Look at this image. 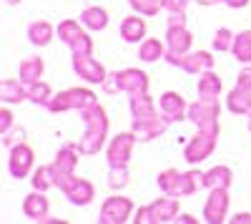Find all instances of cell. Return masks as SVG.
Here are the masks:
<instances>
[{"instance_id": "8", "label": "cell", "mask_w": 251, "mask_h": 224, "mask_svg": "<svg viewBox=\"0 0 251 224\" xmlns=\"http://www.w3.org/2000/svg\"><path fill=\"white\" fill-rule=\"evenodd\" d=\"M131 212H133V201L123 194H113L103 201L98 222L100 224H123L131 219Z\"/></svg>"}, {"instance_id": "10", "label": "cell", "mask_w": 251, "mask_h": 224, "mask_svg": "<svg viewBox=\"0 0 251 224\" xmlns=\"http://www.w3.org/2000/svg\"><path fill=\"white\" fill-rule=\"evenodd\" d=\"M60 192L66 194V199L71 201V204H75V207L91 204L93 196H96V187L91 184L88 179H80V176H75V174L60 187Z\"/></svg>"}, {"instance_id": "13", "label": "cell", "mask_w": 251, "mask_h": 224, "mask_svg": "<svg viewBox=\"0 0 251 224\" xmlns=\"http://www.w3.org/2000/svg\"><path fill=\"white\" fill-rule=\"evenodd\" d=\"M73 71L86 81V84H106V78H108V73H106V68H103L96 58H91V56H73Z\"/></svg>"}, {"instance_id": "25", "label": "cell", "mask_w": 251, "mask_h": 224, "mask_svg": "<svg viewBox=\"0 0 251 224\" xmlns=\"http://www.w3.org/2000/svg\"><path fill=\"white\" fill-rule=\"evenodd\" d=\"M166 51H169V46L161 43L158 38H143L138 48V58L146 60V63H153L158 58H166Z\"/></svg>"}, {"instance_id": "29", "label": "cell", "mask_w": 251, "mask_h": 224, "mask_svg": "<svg viewBox=\"0 0 251 224\" xmlns=\"http://www.w3.org/2000/svg\"><path fill=\"white\" fill-rule=\"evenodd\" d=\"M231 53L236 56L239 63H251V30H241V33H236Z\"/></svg>"}, {"instance_id": "20", "label": "cell", "mask_w": 251, "mask_h": 224, "mask_svg": "<svg viewBox=\"0 0 251 224\" xmlns=\"http://www.w3.org/2000/svg\"><path fill=\"white\" fill-rule=\"evenodd\" d=\"M234 181V171L228 167H211L208 171H203V189H228Z\"/></svg>"}, {"instance_id": "28", "label": "cell", "mask_w": 251, "mask_h": 224, "mask_svg": "<svg viewBox=\"0 0 251 224\" xmlns=\"http://www.w3.org/2000/svg\"><path fill=\"white\" fill-rule=\"evenodd\" d=\"M203 187V174L201 171H183L181 174V187H178V199L194 196Z\"/></svg>"}, {"instance_id": "47", "label": "cell", "mask_w": 251, "mask_h": 224, "mask_svg": "<svg viewBox=\"0 0 251 224\" xmlns=\"http://www.w3.org/2000/svg\"><path fill=\"white\" fill-rule=\"evenodd\" d=\"M176 222H178V224H196L199 219H196L194 214H181V217H176Z\"/></svg>"}, {"instance_id": "4", "label": "cell", "mask_w": 251, "mask_h": 224, "mask_svg": "<svg viewBox=\"0 0 251 224\" xmlns=\"http://www.w3.org/2000/svg\"><path fill=\"white\" fill-rule=\"evenodd\" d=\"M96 93L88 91V88H66V91H60L55 93L50 101H48V111L53 113H66V111H83V109H88L91 104H96Z\"/></svg>"}, {"instance_id": "37", "label": "cell", "mask_w": 251, "mask_h": 224, "mask_svg": "<svg viewBox=\"0 0 251 224\" xmlns=\"http://www.w3.org/2000/svg\"><path fill=\"white\" fill-rule=\"evenodd\" d=\"M234 38H236V35L228 30V28H219L216 35H214V51H221V53L231 51V48H234Z\"/></svg>"}, {"instance_id": "5", "label": "cell", "mask_w": 251, "mask_h": 224, "mask_svg": "<svg viewBox=\"0 0 251 224\" xmlns=\"http://www.w3.org/2000/svg\"><path fill=\"white\" fill-rule=\"evenodd\" d=\"M166 60L171 66L181 68L183 73H191V76H201L206 71H214V58L208 51H188V53H171L166 51Z\"/></svg>"}, {"instance_id": "49", "label": "cell", "mask_w": 251, "mask_h": 224, "mask_svg": "<svg viewBox=\"0 0 251 224\" xmlns=\"http://www.w3.org/2000/svg\"><path fill=\"white\" fill-rule=\"evenodd\" d=\"M5 3H8V5H18V3H20V0H5Z\"/></svg>"}, {"instance_id": "12", "label": "cell", "mask_w": 251, "mask_h": 224, "mask_svg": "<svg viewBox=\"0 0 251 224\" xmlns=\"http://www.w3.org/2000/svg\"><path fill=\"white\" fill-rule=\"evenodd\" d=\"M228 189H211L208 194L206 204H203V222L208 224H221L226 222V214H228Z\"/></svg>"}, {"instance_id": "26", "label": "cell", "mask_w": 251, "mask_h": 224, "mask_svg": "<svg viewBox=\"0 0 251 224\" xmlns=\"http://www.w3.org/2000/svg\"><path fill=\"white\" fill-rule=\"evenodd\" d=\"M196 91H199V98H219L221 96V78L214 71L201 73L199 84H196Z\"/></svg>"}, {"instance_id": "44", "label": "cell", "mask_w": 251, "mask_h": 224, "mask_svg": "<svg viewBox=\"0 0 251 224\" xmlns=\"http://www.w3.org/2000/svg\"><path fill=\"white\" fill-rule=\"evenodd\" d=\"M136 224H151V214H149V207H141L138 212H136V219H133Z\"/></svg>"}, {"instance_id": "41", "label": "cell", "mask_w": 251, "mask_h": 224, "mask_svg": "<svg viewBox=\"0 0 251 224\" xmlns=\"http://www.w3.org/2000/svg\"><path fill=\"white\" fill-rule=\"evenodd\" d=\"M15 116H13V111L10 109H3L0 111V136H5L10 129H15V121H13Z\"/></svg>"}, {"instance_id": "35", "label": "cell", "mask_w": 251, "mask_h": 224, "mask_svg": "<svg viewBox=\"0 0 251 224\" xmlns=\"http://www.w3.org/2000/svg\"><path fill=\"white\" fill-rule=\"evenodd\" d=\"M128 179H131L128 167H111V171H108V187L111 189H123L126 184H128Z\"/></svg>"}, {"instance_id": "42", "label": "cell", "mask_w": 251, "mask_h": 224, "mask_svg": "<svg viewBox=\"0 0 251 224\" xmlns=\"http://www.w3.org/2000/svg\"><path fill=\"white\" fill-rule=\"evenodd\" d=\"M161 8L166 13H186L188 0H161Z\"/></svg>"}, {"instance_id": "38", "label": "cell", "mask_w": 251, "mask_h": 224, "mask_svg": "<svg viewBox=\"0 0 251 224\" xmlns=\"http://www.w3.org/2000/svg\"><path fill=\"white\" fill-rule=\"evenodd\" d=\"M131 3V8L136 10V13H141V15H156L158 10H163L161 8V0H128Z\"/></svg>"}, {"instance_id": "36", "label": "cell", "mask_w": 251, "mask_h": 224, "mask_svg": "<svg viewBox=\"0 0 251 224\" xmlns=\"http://www.w3.org/2000/svg\"><path fill=\"white\" fill-rule=\"evenodd\" d=\"M68 48H71L73 56H91V53H93V38H91L86 30H83Z\"/></svg>"}, {"instance_id": "21", "label": "cell", "mask_w": 251, "mask_h": 224, "mask_svg": "<svg viewBox=\"0 0 251 224\" xmlns=\"http://www.w3.org/2000/svg\"><path fill=\"white\" fill-rule=\"evenodd\" d=\"M131 113H133L136 121L161 116L158 104H153V98H151L149 93H136V96H131Z\"/></svg>"}, {"instance_id": "14", "label": "cell", "mask_w": 251, "mask_h": 224, "mask_svg": "<svg viewBox=\"0 0 251 224\" xmlns=\"http://www.w3.org/2000/svg\"><path fill=\"white\" fill-rule=\"evenodd\" d=\"M158 111L163 118L169 121H183L188 118V106H186V98L176 91H166L161 98H158Z\"/></svg>"}, {"instance_id": "32", "label": "cell", "mask_w": 251, "mask_h": 224, "mask_svg": "<svg viewBox=\"0 0 251 224\" xmlns=\"http://www.w3.org/2000/svg\"><path fill=\"white\" fill-rule=\"evenodd\" d=\"M30 184H33V189H38V192H48V189H53V187H55V181H53V174H50V164H48V167H38V169H33Z\"/></svg>"}, {"instance_id": "11", "label": "cell", "mask_w": 251, "mask_h": 224, "mask_svg": "<svg viewBox=\"0 0 251 224\" xmlns=\"http://www.w3.org/2000/svg\"><path fill=\"white\" fill-rule=\"evenodd\" d=\"M216 139H219V136H211V134L199 131V134L183 146V159L188 161V164H199V161L208 159V156L214 154V149H216Z\"/></svg>"}, {"instance_id": "40", "label": "cell", "mask_w": 251, "mask_h": 224, "mask_svg": "<svg viewBox=\"0 0 251 224\" xmlns=\"http://www.w3.org/2000/svg\"><path fill=\"white\" fill-rule=\"evenodd\" d=\"M23 139H25V131L20 129V126H15V129H10V131L3 136V144H5L8 149H13V146H15V144H20Z\"/></svg>"}, {"instance_id": "6", "label": "cell", "mask_w": 251, "mask_h": 224, "mask_svg": "<svg viewBox=\"0 0 251 224\" xmlns=\"http://www.w3.org/2000/svg\"><path fill=\"white\" fill-rule=\"evenodd\" d=\"M78 156H80V146L78 144H66L55 154V161L50 164V174H53V181H55V189H60L75 174Z\"/></svg>"}, {"instance_id": "18", "label": "cell", "mask_w": 251, "mask_h": 224, "mask_svg": "<svg viewBox=\"0 0 251 224\" xmlns=\"http://www.w3.org/2000/svg\"><path fill=\"white\" fill-rule=\"evenodd\" d=\"M166 46L171 53H188L194 46V35L186 26H176V28H166Z\"/></svg>"}, {"instance_id": "2", "label": "cell", "mask_w": 251, "mask_h": 224, "mask_svg": "<svg viewBox=\"0 0 251 224\" xmlns=\"http://www.w3.org/2000/svg\"><path fill=\"white\" fill-rule=\"evenodd\" d=\"M149 86L151 81L143 71L138 68H123L113 76L106 78L103 84V91L106 93H128V96H136V93H149Z\"/></svg>"}, {"instance_id": "43", "label": "cell", "mask_w": 251, "mask_h": 224, "mask_svg": "<svg viewBox=\"0 0 251 224\" xmlns=\"http://www.w3.org/2000/svg\"><path fill=\"white\" fill-rule=\"evenodd\" d=\"M176 26H186V13H169L166 28H176Z\"/></svg>"}, {"instance_id": "1", "label": "cell", "mask_w": 251, "mask_h": 224, "mask_svg": "<svg viewBox=\"0 0 251 224\" xmlns=\"http://www.w3.org/2000/svg\"><path fill=\"white\" fill-rule=\"evenodd\" d=\"M80 118H83V124H86V134H83L80 144H78L80 154H86V156L98 154L103 149V144H106V139H108V113L96 101V104H91L88 109L80 111Z\"/></svg>"}, {"instance_id": "22", "label": "cell", "mask_w": 251, "mask_h": 224, "mask_svg": "<svg viewBox=\"0 0 251 224\" xmlns=\"http://www.w3.org/2000/svg\"><path fill=\"white\" fill-rule=\"evenodd\" d=\"M80 23H83V28H88V30H106L108 28V13H106V8H100V5H88L86 10L80 13Z\"/></svg>"}, {"instance_id": "48", "label": "cell", "mask_w": 251, "mask_h": 224, "mask_svg": "<svg viewBox=\"0 0 251 224\" xmlns=\"http://www.w3.org/2000/svg\"><path fill=\"white\" fill-rule=\"evenodd\" d=\"M199 5H216V3H221V0H196Z\"/></svg>"}, {"instance_id": "15", "label": "cell", "mask_w": 251, "mask_h": 224, "mask_svg": "<svg viewBox=\"0 0 251 224\" xmlns=\"http://www.w3.org/2000/svg\"><path fill=\"white\" fill-rule=\"evenodd\" d=\"M149 214H151V224H166L178 217V196L166 194L161 199H156L153 204H149Z\"/></svg>"}, {"instance_id": "46", "label": "cell", "mask_w": 251, "mask_h": 224, "mask_svg": "<svg viewBox=\"0 0 251 224\" xmlns=\"http://www.w3.org/2000/svg\"><path fill=\"white\" fill-rule=\"evenodd\" d=\"M231 222H234V224H251V212H239Z\"/></svg>"}, {"instance_id": "33", "label": "cell", "mask_w": 251, "mask_h": 224, "mask_svg": "<svg viewBox=\"0 0 251 224\" xmlns=\"http://www.w3.org/2000/svg\"><path fill=\"white\" fill-rule=\"evenodd\" d=\"M226 109L231 111V113H239V116H249V113H251L249 101L244 98V93H241L239 88H234L231 93L226 96Z\"/></svg>"}, {"instance_id": "27", "label": "cell", "mask_w": 251, "mask_h": 224, "mask_svg": "<svg viewBox=\"0 0 251 224\" xmlns=\"http://www.w3.org/2000/svg\"><path fill=\"white\" fill-rule=\"evenodd\" d=\"M43 71H46L43 58L30 56V58H25L23 63H20V71H18V76H20V81H23V84H33V81L43 78Z\"/></svg>"}, {"instance_id": "34", "label": "cell", "mask_w": 251, "mask_h": 224, "mask_svg": "<svg viewBox=\"0 0 251 224\" xmlns=\"http://www.w3.org/2000/svg\"><path fill=\"white\" fill-rule=\"evenodd\" d=\"M83 23H78V20H73V18H68V20H63V23L58 26V38L63 40L66 46H71L73 40L83 33V28H80Z\"/></svg>"}, {"instance_id": "3", "label": "cell", "mask_w": 251, "mask_h": 224, "mask_svg": "<svg viewBox=\"0 0 251 224\" xmlns=\"http://www.w3.org/2000/svg\"><path fill=\"white\" fill-rule=\"evenodd\" d=\"M219 98H199L188 106V121L203 134L219 136Z\"/></svg>"}, {"instance_id": "23", "label": "cell", "mask_w": 251, "mask_h": 224, "mask_svg": "<svg viewBox=\"0 0 251 224\" xmlns=\"http://www.w3.org/2000/svg\"><path fill=\"white\" fill-rule=\"evenodd\" d=\"M0 98L5 104H20V101H28V88L23 81H15V78H5L0 84Z\"/></svg>"}, {"instance_id": "24", "label": "cell", "mask_w": 251, "mask_h": 224, "mask_svg": "<svg viewBox=\"0 0 251 224\" xmlns=\"http://www.w3.org/2000/svg\"><path fill=\"white\" fill-rule=\"evenodd\" d=\"M53 26L48 23V20H35V23H30L28 26V40L33 46H38V48H43V46H48L50 40H53Z\"/></svg>"}, {"instance_id": "39", "label": "cell", "mask_w": 251, "mask_h": 224, "mask_svg": "<svg viewBox=\"0 0 251 224\" xmlns=\"http://www.w3.org/2000/svg\"><path fill=\"white\" fill-rule=\"evenodd\" d=\"M236 88L244 93V98L249 101V106H251V68H244V71L239 73V84H236Z\"/></svg>"}, {"instance_id": "30", "label": "cell", "mask_w": 251, "mask_h": 224, "mask_svg": "<svg viewBox=\"0 0 251 224\" xmlns=\"http://www.w3.org/2000/svg\"><path fill=\"white\" fill-rule=\"evenodd\" d=\"M181 174L178 169H166L158 174V187L163 194H171V196H178V187H181Z\"/></svg>"}, {"instance_id": "50", "label": "cell", "mask_w": 251, "mask_h": 224, "mask_svg": "<svg viewBox=\"0 0 251 224\" xmlns=\"http://www.w3.org/2000/svg\"><path fill=\"white\" fill-rule=\"evenodd\" d=\"M249 131H251V113H249Z\"/></svg>"}, {"instance_id": "19", "label": "cell", "mask_w": 251, "mask_h": 224, "mask_svg": "<svg viewBox=\"0 0 251 224\" xmlns=\"http://www.w3.org/2000/svg\"><path fill=\"white\" fill-rule=\"evenodd\" d=\"M146 20L141 13L136 15H128L121 20V38L126 40V43H141V38H146Z\"/></svg>"}, {"instance_id": "16", "label": "cell", "mask_w": 251, "mask_h": 224, "mask_svg": "<svg viewBox=\"0 0 251 224\" xmlns=\"http://www.w3.org/2000/svg\"><path fill=\"white\" fill-rule=\"evenodd\" d=\"M48 212H50V201H48L46 192L33 189V192L23 199V214H25L28 219H33V222H43V219L48 217Z\"/></svg>"}, {"instance_id": "17", "label": "cell", "mask_w": 251, "mask_h": 224, "mask_svg": "<svg viewBox=\"0 0 251 224\" xmlns=\"http://www.w3.org/2000/svg\"><path fill=\"white\" fill-rule=\"evenodd\" d=\"M171 121L163 118V116H153V118H143V121H136L133 118V131L138 136V141H153L156 136H161L166 129H169Z\"/></svg>"}, {"instance_id": "45", "label": "cell", "mask_w": 251, "mask_h": 224, "mask_svg": "<svg viewBox=\"0 0 251 224\" xmlns=\"http://www.w3.org/2000/svg\"><path fill=\"white\" fill-rule=\"evenodd\" d=\"M221 3L226 5V8H234V10H239V8H246L251 0H221Z\"/></svg>"}, {"instance_id": "31", "label": "cell", "mask_w": 251, "mask_h": 224, "mask_svg": "<svg viewBox=\"0 0 251 224\" xmlns=\"http://www.w3.org/2000/svg\"><path fill=\"white\" fill-rule=\"evenodd\" d=\"M28 88V101H33V104H40V106H48V101L53 98L50 96V86L46 84V81H33V84H25Z\"/></svg>"}, {"instance_id": "9", "label": "cell", "mask_w": 251, "mask_h": 224, "mask_svg": "<svg viewBox=\"0 0 251 224\" xmlns=\"http://www.w3.org/2000/svg\"><path fill=\"white\" fill-rule=\"evenodd\" d=\"M33 164H35V154L33 149L25 144V141H20L10 149V159H8V171L10 176L15 179H25L30 171H33Z\"/></svg>"}, {"instance_id": "7", "label": "cell", "mask_w": 251, "mask_h": 224, "mask_svg": "<svg viewBox=\"0 0 251 224\" xmlns=\"http://www.w3.org/2000/svg\"><path fill=\"white\" fill-rule=\"evenodd\" d=\"M136 131H123V134H116L111 139V144L106 149V156H108V164L111 167H128L131 161V154H133V146H136Z\"/></svg>"}]
</instances>
